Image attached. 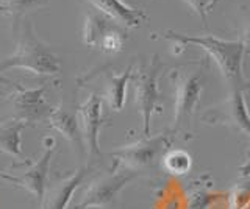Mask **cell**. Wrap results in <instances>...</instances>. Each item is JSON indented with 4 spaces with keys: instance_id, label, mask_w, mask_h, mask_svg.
Listing matches in <instances>:
<instances>
[{
    "instance_id": "cell-25",
    "label": "cell",
    "mask_w": 250,
    "mask_h": 209,
    "mask_svg": "<svg viewBox=\"0 0 250 209\" xmlns=\"http://www.w3.org/2000/svg\"><path fill=\"white\" fill-rule=\"evenodd\" d=\"M0 81H2V83H8V81H6L5 78H2V76H0Z\"/></svg>"
},
{
    "instance_id": "cell-21",
    "label": "cell",
    "mask_w": 250,
    "mask_h": 209,
    "mask_svg": "<svg viewBox=\"0 0 250 209\" xmlns=\"http://www.w3.org/2000/svg\"><path fill=\"white\" fill-rule=\"evenodd\" d=\"M183 2L188 6H191V8L199 14L202 20H205V11L209 10L213 0H183Z\"/></svg>"
},
{
    "instance_id": "cell-5",
    "label": "cell",
    "mask_w": 250,
    "mask_h": 209,
    "mask_svg": "<svg viewBox=\"0 0 250 209\" xmlns=\"http://www.w3.org/2000/svg\"><path fill=\"white\" fill-rule=\"evenodd\" d=\"M163 64L158 57H153L147 66L139 67L136 72H133V88H135V100L138 110L144 123V134H150V122L152 115L158 106L160 100V88L158 78L161 74Z\"/></svg>"
},
{
    "instance_id": "cell-3",
    "label": "cell",
    "mask_w": 250,
    "mask_h": 209,
    "mask_svg": "<svg viewBox=\"0 0 250 209\" xmlns=\"http://www.w3.org/2000/svg\"><path fill=\"white\" fill-rule=\"evenodd\" d=\"M170 78L175 86V115L172 133L188 134L203 92V67L202 64H195L175 69Z\"/></svg>"
},
{
    "instance_id": "cell-9",
    "label": "cell",
    "mask_w": 250,
    "mask_h": 209,
    "mask_svg": "<svg viewBox=\"0 0 250 209\" xmlns=\"http://www.w3.org/2000/svg\"><path fill=\"white\" fill-rule=\"evenodd\" d=\"M77 119L82 131L84 152L91 159L100 158L102 152L99 147V134L104 127V100L97 94H91L77 110Z\"/></svg>"
},
{
    "instance_id": "cell-15",
    "label": "cell",
    "mask_w": 250,
    "mask_h": 209,
    "mask_svg": "<svg viewBox=\"0 0 250 209\" xmlns=\"http://www.w3.org/2000/svg\"><path fill=\"white\" fill-rule=\"evenodd\" d=\"M25 127V123L18 119L0 123V152L16 159H23L21 134Z\"/></svg>"
},
{
    "instance_id": "cell-24",
    "label": "cell",
    "mask_w": 250,
    "mask_h": 209,
    "mask_svg": "<svg viewBox=\"0 0 250 209\" xmlns=\"http://www.w3.org/2000/svg\"><path fill=\"white\" fill-rule=\"evenodd\" d=\"M219 2H221V0H213V3H211L209 10H213V8H214V5H216V3H219Z\"/></svg>"
},
{
    "instance_id": "cell-23",
    "label": "cell",
    "mask_w": 250,
    "mask_h": 209,
    "mask_svg": "<svg viewBox=\"0 0 250 209\" xmlns=\"http://www.w3.org/2000/svg\"><path fill=\"white\" fill-rule=\"evenodd\" d=\"M0 178H2V180H6V181H10V183H14V184H16V176H11V175L5 173L3 170H0Z\"/></svg>"
},
{
    "instance_id": "cell-8",
    "label": "cell",
    "mask_w": 250,
    "mask_h": 209,
    "mask_svg": "<svg viewBox=\"0 0 250 209\" xmlns=\"http://www.w3.org/2000/svg\"><path fill=\"white\" fill-rule=\"evenodd\" d=\"M202 120L230 127L250 137V115L247 111L244 91H230V95H227L225 100L208 108V111L202 115Z\"/></svg>"
},
{
    "instance_id": "cell-1",
    "label": "cell",
    "mask_w": 250,
    "mask_h": 209,
    "mask_svg": "<svg viewBox=\"0 0 250 209\" xmlns=\"http://www.w3.org/2000/svg\"><path fill=\"white\" fill-rule=\"evenodd\" d=\"M166 39H172L177 45L186 47L188 44L197 45V47L208 52L217 64L219 71L224 75L230 91H246L250 88V81L242 72V58L246 53V45L242 41H224L214 36H189L175 32H166L163 35Z\"/></svg>"
},
{
    "instance_id": "cell-2",
    "label": "cell",
    "mask_w": 250,
    "mask_h": 209,
    "mask_svg": "<svg viewBox=\"0 0 250 209\" xmlns=\"http://www.w3.org/2000/svg\"><path fill=\"white\" fill-rule=\"evenodd\" d=\"M8 69H23L41 76H57L61 74V61L49 45L36 36L30 20H23L14 53L0 63V74Z\"/></svg>"
},
{
    "instance_id": "cell-7",
    "label": "cell",
    "mask_w": 250,
    "mask_h": 209,
    "mask_svg": "<svg viewBox=\"0 0 250 209\" xmlns=\"http://www.w3.org/2000/svg\"><path fill=\"white\" fill-rule=\"evenodd\" d=\"M45 88H22L19 84H14L13 91L8 94L6 100L13 108V119L22 120L25 125L47 120V117L53 111V108L47 103L44 97Z\"/></svg>"
},
{
    "instance_id": "cell-12",
    "label": "cell",
    "mask_w": 250,
    "mask_h": 209,
    "mask_svg": "<svg viewBox=\"0 0 250 209\" xmlns=\"http://www.w3.org/2000/svg\"><path fill=\"white\" fill-rule=\"evenodd\" d=\"M99 13L105 14L119 27L138 28L147 20V16L143 10L131 8L125 5L122 0H88Z\"/></svg>"
},
{
    "instance_id": "cell-18",
    "label": "cell",
    "mask_w": 250,
    "mask_h": 209,
    "mask_svg": "<svg viewBox=\"0 0 250 209\" xmlns=\"http://www.w3.org/2000/svg\"><path fill=\"white\" fill-rule=\"evenodd\" d=\"M191 166V156L183 150H170L164 156V169L174 175H185Z\"/></svg>"
},
{
    "instance_id": "cell-6",
    "label": "cell",
    "mask_w": 250,
    "mask_h": 209,
    "mask_svg": "<svg viewBox=\"0 0 250 209\" xmlns=\"http://www.w3.org/2000/svg\"><path fill=\"white\" fill-rule=\"evenodd\" d=\"M172 142V133H161L155 137H146L143 141L125 145L111 152V158L116 166L139 172L141 169L150 167L155 164L156 158L166 150Z\"/></svg>"
},
{
    "instance_id": "cell-10",
    "label": "cell",
    "mask_w": 250,
    "mask_h": 209,
    "mask_svg": "<svg viewBox=\"0 0 250 209\" xmlns=\"http://www.w3.org/2000/svg\"><path fill=\"white\" fill-rule=\"evenodd\" d=\"M42 145L44 150L41 156L33 162H28V167L23 170V173L16 176V184L25 189L30 195H33L38 201V206H41L47 189V176H49L53 153L57 150V141L53 137H45Z\"/></svg>"
},
{
    "instance_id": "cell-20",
    "label": "cell",
    "mask_w": 250,
    "mask_h": 209,
    "mask_svg": "<svg viewBox=\"0 0 250 209\" xmlns=\"http://www.w3.org/2000/svg\"><path fill=\"white\" fill-rule=\"evenodd\" d=\"M250 201V181L239 184L236 190L233 192L231 198V209H242L249 205Z\"/></svg>"
},
{
    "instance_id": "cell-14",
    "label": "cell",
    "mask_w": 250,
    "mask_h": 209,
    "mask_svg": "<svg viewBox=\"0 0 250 209\" xmlns=\"http://www.w3.org/2000/svg\"><path fill=\"white\" fill-rule=\"evenodd\" d=\"M117 25L105 14L96 11H89L84 18V27H83V42L92 49H99L102 41L105 39L108 33L116 30Z\"/></svg>"
},
{
    "instance_id": "cell-17",
    "label": "cell",
    "mask_w": 250,
    "mask_h": 209,
    "mask_svg": "<svg viewBox=\"0 0 250 209\" xmlns=\"http://www.w3.org/2000/svg\"><path fill=\"white\" fill-rule=\"evenodd\" d=\"M49 0H0V16L13 19L16 24L30 10L45 6Z\"/></svg>"
},
{
    "instance_id": "cell-19",
    "label": "cell",
    "mask_w": 250,
    "mask_h": 209,
    "mask_svg": "<svg viewBox=\"0 0 250 209\" xmlns=\"http://www.w3.org/2000/svg\"><path fill=\"white\" fill-rule=\"evenodd\" d=\"M125 39H127V36H125V33L122 32V30H119V27H117L116 30H113L111 33H108L105 36V39L102 41L100 44V50L105 52V53H116V52H121L124 49V44H125Z\"/></svg>"
},
{
    "instance_id": "cell-13",
    "label": "cell",
    "mask_w": 250,
    "mask_h": 209,
    "mask_svg": "<svg viewBox=\"0 0 250 209\" xmlns=\"http://www.w3.org/2000/svg\"><path fill=\"white\" fill-rule=\"evenodd\" d=\"M47 123H49V127L52 130L58 131L74 149L80 152L84 150V144H83V137H82V131H80V125H78L77 115L70 114L62 106H58V108H53V111L50 113L49 117H47Z\"/></svg>"
},
{
    "instance_id": "cell-16",
    "label": "cell",
    "mask_w": 250,
    "mask_h": 209,
    "mask_svg": "<svg viewBox=\"0 0 250 209\" xmlns=\"http://www.w3.org/2000/svg\"><path fill=\"white\" fill-rule=\"evenodd\" d=\"M135 69L130 66L122 75H111L108 80V86L105 92V98L109 105V108L114 111H121L125 103V89H127V83L133 76Z\"/></svg>"
},
{
    "instance_id": "cell-22",
    "label": "cell",
    "mask_w": 250,
    "mask_h": 209,
    "mask_svg": "<svg viewBox=\"0 0 250 209\" xmlns=\"http://www.w3.org/2000/svg\"><path fill=\"white\" fill-rule=\"evenodd\" d=\"M242 42H244V45H246V50L250 52V18L247 22V27L244 30V39H242Z\"/></svg>"
},
{
    "instance_id": "cell-11",
    "label": "cell",
    "mask_w": 250,
    "mask_h": 209,
    "mask_svg": "<svg viewBox=\"0 0 250 209\" xmlns=\"http://www.w3.org/2000/svg\"><path fill=\"white\" fill-rule=\"evenodd\" d=\"M91 172V166H83L70 175L60 178V180L52 183L50 188L45 189L42 203L39 206V209H67L75 190L80 188V184H83L84 178Z\"/></svg>"
},
{
    "instance_id": "cell-4",
    "label": "cell",
    "mask_w": 250,
    "mask_h": 209,
    "mask_svg": "<svg viewBox=\"0 0 250 209\" xmlns=\"http://www.w3.org/2000/svg\"><path fill=\"white\" fill-rule=\"evenodd\" d=\"M138 176V172L128 169L111 170L105 175L96 178L83 190L80 201L74 209H105L114 203L119 192Z\"/></svg>"
}]
</instances>
